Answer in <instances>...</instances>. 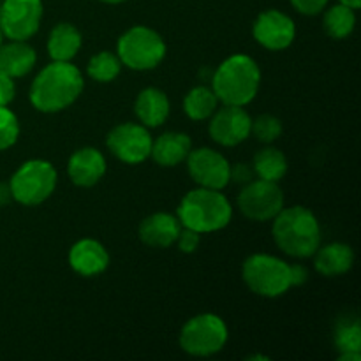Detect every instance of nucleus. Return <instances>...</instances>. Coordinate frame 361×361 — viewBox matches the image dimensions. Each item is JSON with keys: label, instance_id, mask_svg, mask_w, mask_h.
Wrapping results in <instances>:
<instances>
[{"label": "nucleus", "instance_id": "1", "mask_svg": "<svg viewBox=\"0 0 361 361\" xmlns=\"http://www.w3.org/2000/svg\"><path fill=\"white\" fill-rule=\"evenodd\" d=\"M85 88L83 74L73 62H51L42 67L28 90L32 108L44 115L66 111L81 97Z\"/></svg>", "mask_w": 361, "mask_h": 361}, {"label": "nucleus", "instance_id": "2", "mask_svg": "<svg viewBox=\"0 0 361 361\" xmlns=\"http://www.w3.org/2000/svg\"><path fill=\"white\" fill-rule=\"evenodd\" d=\"M275 245L293 259H309L321 245V224L310 208L295 204L271 219Z\"/></svg>", "mask_w": 361, "mask_h": 361}, {"label": "nucleus", "instance_id": "3", "mask_svg": "<svg viewBox=\"0 0 361 361\" xmlns=\"http://www.w3.org/2000/svg\"><path fill=\"white\" fill-rule=\"evenodd\" d=\"M261 78V69L252 56L235 53L212 73V90L222 104L245 108L259 94Z\"/></svg>", "mask_w": 361, "mask_h": 361}, {"label": "nucleus", "instance_id": "4", "mask_svg": "<svg viewBox=\"0 0 361 361\" xmlns=\"http://www.w3.org/2000/svg\"><path fill=\"white\" fill-rule=\"evenodd\" d=\"M176 217L183 228L208 235L228 228L233 219V204L221 190L196 187L182 197Z\"/></svg>", "mask_w": 361, "mask_h": 361}, {"label": "nucleus", "instance_id": "5", "mask_svg": "<svg viewBox=\"0 0 361 361\" xmlns=\"http://www.w3.org/2000/svg\"><path fill=\"white\" fill-rule=\"evenodd\" d=\"M164 37L147 25H134L127 28L116 41V56L123 67L137 73L152 71L166 59Z\"/></svg>", "mask_w": 361, "mask_h": 361}, {"label": "nucleus", "instance_id": "6", "mask_svg": "<svg viewBox=\"0 0 361 361\" xmlns=\"http://www.w3.org/2000/svg\"><path fill=\"white\" fill-rule=\"evenodd\" d=\"M59 182L55 166L46 159H28L13 173L9 183L13 201L23 207H39L53 196Z\"/></svg>", "mask_w": 361, "mask_h": 361}, {"label": "nucleus", "instance_id": "7", "mask_svg": "<svg viewBox=\"0 0 361 361\" xmlns=\"http://www.w3.org/2000/svg\"><path fill=\"white\" fill-rule=\"evenodd\" d=\"M229 330L226 321L214 312L190 317L178 334V345L192 358H210L226 348Z\"/></svg>", "mask_w": 361, "mask_h": 361}, {"label": "nucleus", "instance_id": "8", "mask_svg": "<svg viewBox=\"0 0 361 361\" xmlns=\"http://www.w3.org/2000/svg\"><path fill=\"white\" fill-rule=\"evenodd\" d=\"M242 279L261 298H281L291 289L289 263L271 254H250L242 264Z\"/></svg>", "mask_w": 361, "mask_h": 361}, {"label": "nucleus", "instance_id": "9", "mask_svg": "<svg viewBox=\"0 0 361 361\" xmlns=\"http://www.w3.org/2000/svg\"><path fill=\"white\" fill-rule=\"evenodd\" d=\"M238 210L252 222H270L284 208V192L277 182L254 178L238 194Z\"/></svg>", "mask_w": 361, "mask_h": 361}, {"label": "nucleus", "instance_id": "10", "mask_svg": "<svg viewBox=\"0 0 361 361\" xmlns=\"http://www.w3.org/2000/svg\"><path fill=\"white\" fill-rule=\"evenodd\" d=\"M150 129L143 123L126 122L113 127L106 136V147L109 154L120 162L129 166L143 164L152 154Z\"/></svg>", "mask_w": 361, "mask_h": 361}, {"label": "nucleus", "instance_id": "11", "mask_svg": "<svg viewBox=\"0 0 361 361\" xmlns=\"http://www.w3.org/2000/svg\"><path fill=\"white\" fill-rule=\"evenodd\" d=\"M42 0H2L0 28L11 41H30L41 28Z\"/></svg>", "mask_w": 361, "mask_h": 361}, {"label": "nucleus", "instance_id": "12", "mask_svg": "<svg viewBox=\"0 0 361 361\" xmlns=\"http://www.w3.org/2000/svg\"><path fill=\"white\" fill-rule=\"evenodd\" d=\"M185 164L187 173L197 187L222 190L231 183V164L221 152L214 148H192L187 155Z\"/></svg>", "mask_w": 361, "mask_h": 361}, {"label": "nucleus", "instance_id": "13", "mask_svg": "<svg viewBox=\"0 0 361 361\" xmlns=\"http://www.w3.org/2000/svg\"><path fill=\"white\" fill-rule=\"evenodd\" d=\"M208 123V134L217 145L226 148L238 147L243 141L249 140L252 116L247 113L243 106H228L215 109Z\"/></svg>", "mask_w": 361, "mask_h": 361}, {"label": "nucleus", "instance_id": "14", "mask_svg": "<svg viewBox=\"0 0 361 361\" xmlns=\"http://www.w3.org/2000/svg\"><path fill=\"white\" fill-rule=\"evenodd\" d=\"M252 35L257 44L268 51H282L295 42L296 25L289 14L279 9H267L254 20Z\"/></svg>", "mask_w": 361, "mask_h": 361}, {"label": "nucleus", "instance_id": "15", "mask_svg": "<svg viewBox=\"0 0 361 361\" xmlns=\"http://www.w3.org/2000/svg\"><path fill=\"white\" fill-rule=\"evenodd\" d=\"M108 162L104 154L94 147H83L73 152L67 161V176L81 189H90L104 178Z\"/></svg>", "mask_w": 361, "mask_h": 361}, {"label": "nucleus", "instance_id": "16", "mask_svg": "<svg viewBox=\"0 0 361 361\" xmlns=\"http://www.w3.org/2000/svg\"><path fill=\"white\" fill-rule=\"evenodd\" d=\"M69 267L80 277H97L109 267V252L99 240L81 238L69 249Z\"/></svg>", "mask_w": 361, "mask_h": 361}, {"label": "nucleus", "instance_id": "17", "mask_svg": "<svg viewBox=\"0 0 361 361\" xmlns=\"http://www.w3.org/2000/svg\"><path fill=\"white\" fill-rule=\"evenodd\" d=\"M178 217L168 212H155L147 215L137 226V236L141 242L154 249H169L175 245L176 238L180 235Z\"/></svg>", "mask_w": 361, "mask_h": 361}, {"label": "nucleus", "instance_id": "18", "mask_svg": "<svg viewBox=\"0 0 361 361\" xmlns=\"http://www.w3.org/2000/svg\"><path fill=\"white\" fill-rule=\"evenodd\" d=\"M192 150V140L187 133L166 130L152 141L150 157L161 168H175L185 162L187 155Z\"/></svg>", "mask_w": 361, "mask_h": 361}, {"label": "nucleus", "instance_id": "19", "mask_svg": "<svg viewBox=\"0 0 361 361\" xmlns=\"http://www.w3.org/2000/svg\"><path fill=\"white\" fill-rule=\"evenodd\" d=\"M171 111V102L168 94L157 87H147L136 95L134 101V113L140 123L148 129H157L164 126Z\"/></svg>", "mask_w": 361, "mask_h": 361}, {"label": "nucleus", "instance_id": "20", "mask_svg": "<svg viewBox=\"0 0 361 361\" xmlns=\"http://www.w3.org/2000/svg\"><path fill=\"white\" fill-rule=\"evenodd\" d=\"M312 257L316 271L326 279L349 274L351 268L355 267V250L344 242H334L323 247L319 245Z\"/></svg>", "mask_w": 361, "mask_h": 361}, {"label": "nucleus", "instance_id": "21", "mask_svg": "<svg viewBox=\"0 0 361 361\" xmlns=\"http://www.w3.org/2000/svg\"><path fill=\"white\" fill-rule=\"evenodd\" d=\"M83 46V35L76 25L60 21L51 28L46 41V51L55 62H73Z\"/></svg>", "mask_w": 361, "mask_h": 361}, {"label": "nucleus", "instance_id": "22", "mask_svg": "<svg viewBox=\"0 0 361 361\" xmlns=\"http://www.w3.org/2000/svg\"><path fill=\"white\" fill-rule=\"evenodd\" d=\"M37 63V53L28 41H11L0 46V73L13 80L23 78L34 71Z\"/></svg>", "mask_w": 361, "mask_h": 361}, {"label": "nucleus", "instance_id": "23", "mask_svg": "<svg viewBox=\"0 0 361 361\" xmlns=\"http://www.w3.org/2000/svg\"><path fill=\"white\" fill-rule=\"evenodd\" d=\"M334 342L338 351V361L361 360V324L358 314L348 312L337 321Z\"/></svg>", "mask_w": 361, "mask_h": 361}, {"label": "nucleus", "instance_id": "24", "mask_svg": "<svg viewBox=\"0 0 361 361\" xmlns=\"http://www.w3.org/2000/svg\"><path fill=\"white\" fill-rule=\"evenodd\" d=\"M252 168L254 173H256V178L279 183L286 175H288L289 162L284 152L271 147V145H267V147L261 148L259 152H256L252 161Z\"/></svg>", "mask_w": 361, "mask_h": 361}, {"label": "nucleus", "instance_id": "25", "mask_svg": "<svg viewBox=\"0 0 361 361\" xmlns=\"http://www.w3.org/2000/svg\"><path fill=\"white\" fill-rule=\"evenodd\" d=\"M217 108V95L214 94L212 87H207V85H197L190 88L183 97V113L192 122H204L214 115Z\"/></svg>", "mask_w": 361, "mask_h": 361}, {"label": "nucleus", "instance_id": "26", "mask_svg": "<svg viewBox=\"0 0 361 361\" xmlns=\"http://www.w3.org/2000/svg\"><path fill=\"white\" fill-rule=\"evenodd\" d=\"M323 28L335 41L348 39L356 27V9L345 4H334L323 11Z\"/></svg>", "mask_w": 361, "mask_h": 361}, {"label": "nucleus", "instance_id": "27", "mask_svg": "<svg viewBox=\"0 0 361 361\" xmlns=\"http://www.w3.org/2000/svg\"><path fill=\"white\" fill-rule=\"evenodd\" d=\"M122 62L116 56V53L111 51H99L88 60L87 74L90 80L97 83H111L122 73Z\"/></svg>", "mask_w": 361, "mask_h": 361}, {"label": "nucleus", "instance_id": "28", "mask_svg": "<svg viewBox=\"0 0 361 361\" xmlns=\"http://www.w3.org/2000/svg\"><path fill=\"white\" fill-rule=\"evenodd\" d=\"M282 133H284V126H282L281 118L270 115V113H264V115L254 118L252 126H250V134L263 145L275 143L282 136Z\"/></svg>", "mask_w": 361, "mask_h": 361}, {"label": "nucleus", "instance_id": "29", "mask_svg": "<svg viewBox=\"0 0 361 361\" xmlns=\"http://www.w3.org/2000/svg\"><path fill=\"white\" fill-rule=\"evenodd\" d=\"M21 134L20 120L9 106H0V152L9 150L18 143Z\"/></svg>", "mask_w": 361, "mask_h": 361}, {"label": "nucleus", "instance_id": "30", "mask_svg": "<svg viewBox=\"0 0 361 361\" xmlns=\"http://www.w3.org/2000/svg\"><path fill=\"white\" fill-rule=\"evenodd\" d=\"M200 243H201L200 233L192 231V229H189V228H183L182 226L178 238H176V242H175V245H178L180 252L194 254L197 250V247H200Z\"/></svg>", "mask_w": 361, "mask_h": 361}, {"label": "nucleus", "instance_id": "31", "mask_svg": "<svg viewBox=\"0 0 361 361\" xmlns=\"http://www.w3.org/2000/svg\"><path fill=\"white\" fill-rule=\"evenodd\" d=\"M293 9L303 16H317L328 7L330 0H289Z\"/></svg>", "mask_w": 361, "mask_h": 361}, {"label": "nucleus", "instance_id": "32", "mask_svg": "<svg viewBox=\"0 0 361 361\" xmlns=\"http://www.w3.org/2000/svg\"><path fill=\"white\" fill-rule=\"evenodd\" d=\"M231 182L240 183V185H245L250 180L256 178V173H254L252 164H245V162H238V164L231 166V175H229Z\"/></svg>", "mask_w": 361, "mask_h": 361}, {"label": "nucleus", "instance_id": "33", "mask_svg": "<svg viewBox=\"0 0 361 361\" xmlns=\"http://www.w3.org/2000/svg\"><path fill=\"white\" fill-rule=\"evenodd\" d=\"M16 97V83L13 78L0 73V106H9Z\"/></svg>", "mask_w": 361, "mask_h": 361}, {"label": "nucleus", "instance_id": "34", "mask_svg": "<svg viewBox=\"0 0 361 361\" xmlns=\"http://www.w3.org/2000/svg\"><path fill=\"white\" fill-rule=\"evenodd\" d=\"M289 279H291V288H298L309 281V270L305 264L293 263L289 264Z\"/></svg>", "mask_w": 361, "mask_h": 361}, {"label": "nucleus", "instance_id": "35", "mask_svg": "<svg viewBox=\"0 0 361 361\" xmlns=\"http://www.w3.org/2000/svg\"><path fill=\"white\" fill-rule=\"evenodd\" d=\"M13 201V194H11L9 183L0 182V208L7 207Z\"/></svg>", "mask_w": 361, "mask_h": 361}, {"label": "nucleus", "instance_id": "36", "mask_svg": "<svg viewBox=\"0 0 361 361\" xmlns=\"http://www.w3.org/2000/svg\"><path fill=\"white\" fill-rule=\"evenodd\" d=\"M338 2L345 4V6L353 7V9H356V11H358L361 7V0H338Z\"/></svg>", "mask_w": 361, "mask_h": 361}, {"label": "nucleus", "instance_id": "37", "mask_svg": "<svg viewBox=\"0 0 361 361\" xmlns=\"http://www.w3.org/2000/svg\"><path fill=\"white\" fill-rule=\"evenodd\" d=\"M99 2H102V4H108V6H118V4H123V2H127V0H99Z\"/></svg>", "mask_w": 361, "mask_h": 361}, {"label": "nucleus", "instance_id": "38", "mask_svg": "<svg viewBox=\"0 0 361 361\" xmlns=\"http://www.w3.org/2000/svg\"><path fill=\"white\" fill-rule=\"evenodd\" d=\"M247 360H263V361H268L270 358H268V356H263V355H256V356H247Z\"/></svg>", "mask_w": 361, "mask_h": 361}, {"label": "nucleus", "instance_id": "39", "mask_svg": "<svg viewBox=\"0 0 361 361\" xmlns=\"http://www.w3.org/2000/svg\"><path fill=\"white\" fill-rule=\"evenodd\" d=\"M4 42V34H2V28H0V46H2Z\"/></svg>", "mask_w": 361, "mask_h": 361}, {"label": "nucleus", "instance_id": "40", "mask_svg": "<svg viewBox=\"0 0 361 361\" xmlns=\"http://www.w3.org/2000/svg\"><path fill=\"white\" fill-rule=\"evenodd\" d=\"M0 6H2V0H0Z\"/></svg>", "mask_w": 361, "mask_h": 361}]
</instances>
